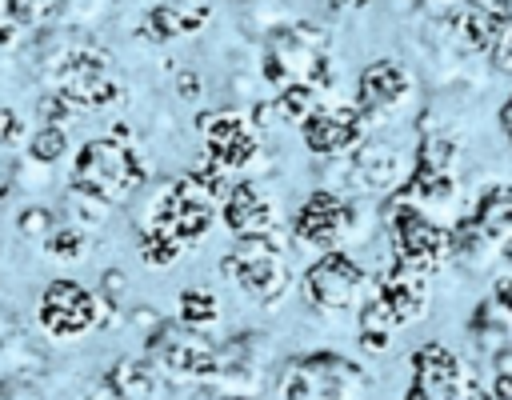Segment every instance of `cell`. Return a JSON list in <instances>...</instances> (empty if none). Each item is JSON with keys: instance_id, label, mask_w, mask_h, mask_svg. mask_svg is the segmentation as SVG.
<instances>
[{"instance_id": "cell-29", "label": "cell", "mask_w": 512, "mask_h": 400, "mask_svg": "<svg viewBox=\"0 0 512 400\" xmlns=\"http://www.w3.org/2000/svg\"><path fill=\"white\" fill-rule=\"evenodd\" d=\"M76 112H80V108H76L68 96H60L56 88H52L48 96H40V120H44V124H68Z\"/></svg>"}, {"instance_id": "cell-5", "label": "cell", "mask_w": 512, "mask_h": 400, "mask_svg": "<svg viewBox=\"0 0 512 400\" xmlns=\"http://www.w3.org/2000/svg\"><path fill=\"white\" fill-rule=\"evenodd\" d=\"M36 320H40V328L48 336L72 340V336L92 332L104 320V308H100V296L88 292L84 284H76V280H52L40 292V300H36Z\"/></svg>"}, {"instance_id": "cell-34", "label": "cell", "mask_w": 512, "mask_h": 400, "mask_svg": "<svg viewBox=\"0 0 512 400\" xmlns=\"http://www.w3.org/2000/svg\"><path fill=\"white\" fill-rule=\"evenodd\" d=\"M20 44V24H0V48H16Z\"/></svg>"}, {"instance_id": "cell-10", "label": "cell", "mask_w": 512, "mask_h": 400, "mask_svg": "<svg viewBox=\"0 0 512 400\" xmlns=\"http://www.w3.org/2000/svg\"><path fill=\"white\" fill-rule=\"evenodd\" d=\"M352 224H356L352 204H348L344 196L320 188V192H312V196L300 204V212H296V240L316 244V248L328 252V248H336V244L352 232Z\"/></svg>"}, {"instance_id": "cell-6", "label": "cell", "mask_w": 512, "mask_h": 400, "mask_svg": "<svg viewBox=\"0 0 512 400\" xmlns=\"http://www.w3.org/2000/svg\"><path fill=\"white\" fill-rule=\"evenodd\" d=\"M388 232H392V252H396V264L428 276L436 272L444 260H448V232L440 224H432L420 208L412 204H396L392 208V220H388Z\"/></svg>"}, {"instance_id": "cell-19", "label": "cell", "mask_w": 512, "mask_h": 400, "mask_svg": "<svg viewBox=\"0 0 512 400\" xmlns=\"http://www.w3.org/2000/svg\"><path fill=\"white\" fill-rule=\"evenodd\" d=\"M176 316H180V324H188V328H208V324H216L220 304H216V296L204 292V288H184L180 300H176Z\"/></svg>"}, {"instance_id": "cell-37", "label": "cell", "mask_w": 512, "mask_h": 400, "mask_svg": "<svg viewBox=\"0 0 512 400\" xmlns=\"http://www.w3.org/2000/svg\"><path fill=\"white\" fill-rule=\"evenodd\" d=\"M500 128L508 132V140H512V96H508V104L500 108Z\"/></svg>"}, {"instance_id": "cell-17", "label": "cell", "mask_w": 512, "mask_h": 400, "mask_svg": "<svg viewBox=\"0 0 512 400\" xmlns=\"http://www.w3.org/2000/svg\"><path fill=\"white\" fill-rule=\"evenodd\" d=\"M472 220L480 224V232L496 244V256H500V244L512 236V184H496L480 196Z\"/></svg>"}, {"instance_id": "cell-8", "label": "cell", "mask_w": 512, "mask_h": 400, "mask_svg": "<svg viewBox=\"0 0 512 400\" xmlns=\"http://www.w3.org/2000/svg\"><path fill=\"white\" fill-rule=\"evenodd\" d=\"M196 128L208 144V160L220 164L224 172L232 168H248L260 152V132L236 112V108H212L196 116Z\"/></svg>"}, {"instance_id": "cell-16", "label": "cell", "mask_w": 512, "mask_h": 400, "mask_svg": "<svg viewBox=\"0 0 512 400\" xmlns=\"http://www.w3.org/2000/svg\"><path fill=\"white\" fill-rule=\"evenodd\" d=\"M376 296L388 304V312H392L396 324H412V320H420L424 308H428L424 276L412 272V268H404V264H396V260H392V268L376 280Z\"/></svg>"}, {"instance_id": "cell-20", "label": "cell", "mask_w": 512, "mask_h": 400, "mask_svg": "<svg viewBox=\"0 0 512 400\" xmlns=\"http://www.w3.org/2000/svg\"><path fill=\"white\" fill-rule=\"evenodd\" d=\"M180 252H184V244H180L168 228H160V224H148V228H144V236H140V256H144L148 268H168Z\"/></svg>"}, {"instance_id": "cell-24", "label": "cell", "mask_w": 512, "mask_h": 400, "mask_svg": "<svg viewBox=\"0 0 512 400\" xmlns=\"http://www.w3.org/2000/svg\"><path fill=\"white\" fill-rule=\"evenodd\" d=\"M64 152H68V132H64V124H40V128L28 136V160H36V164H56Z\"/></svg>"}, {"instance_id": "cell-26", "label": "cell", "mask_w": 512, "mask_h": 400, "mask_svg": "<svg viewBox=\"0 0 512 400\" xmlns=\"http://www.w3.org/2000/svg\"><path fill=\"white\" fill-rule=\"evenodd\" d=\"M68 212H72V216L80 220V228L88 232V228H96V224H104V220H108L112 204H104V200H96V196H88V192L72 188V192H68Z\"/></svg>"}, {"instance_id": "cell-32", "label": "cell", "mask_w": 512, "mask_h": 400, "mask_svg": "<svg viewBox=\"0 0 512 400\" xmlns=\"http://www.w3.org/2000/svg\"><path fill=\"white\" fill-rule=\"evenodd\" d=\"M28 132H24V120H20V112L16 108H0V144H16V140H24Z\"/></svg>"}, {"instance_id": "cell-13", "label": "cell", "mask_w": 512, "mask_h": 400, "mask_svg": "<svg viewBox=\"0 0 512 400\" xmlns=\"http://www.w3.org/2000/svg\"><path fill=\"white\" fill-rule=\"evenodd\" d=\"M464 364L444 344H420L412 352V396L416 400H456Z\"/></svg>"}, {"instance_id": "cell-27", "label": "cell", "mask_w": 512, "mask_h": 400, "mask_svg": "<svg viewBox=\"0 0 512 400\" xmlns=\"http://www.w3.org/2000/svg\"><path fill=\"white\" fill-rule=\"evenodd\" d=\"M396 328H400V324L392 320L388 304H384V300H380V296L372 292V296H368V300L360 304V332H388V336H392Z\"/></svg>"}, {"instance_id": "cell-35", "label": "cell", "mask_w": 512, "mask_h": 400, "mask_svg": "<svg viewBox=\"0 0 512 400\" xmlns=\"http://www.w3.org/2000/svg\"><path fill=\"white\" fill-rule=\"evenodd\" d=\"M496 304H500V308H508V312H512V276H504V280H500V284H496Z\"/></svg>"}, {"instance_id": "cell-23", "label": "cell", "mask_w": 512, "mask_h": 400, "mask_svg": "<svg viewBox=\"0 0 512 400\" xmlns=\"http://www.w3.org/2000/svg\"><path fill=\"white\" fill-rule=\"evenodd\" d=\"M44 252H48L52 260H60V264L80 260V256L88 252V232H84L80 224H60V228H52V232L44 236Z\"/></svg>"}, {"instance_id": "cell-25", "label": "cell", "mask_w": 512, "mask_h": 400, "mask_svg": "<svg viewBox=\"0 0 512 400\" xmlns=\"http://www.w3.org/2000/svg\"><path fill=\"white\" fill-rule=\"evenodd\" d=\"M140 36H148L152 44H168V40L184 36V32H180V20H176V8H172V4H152V8L144 12Z\"/></svg>"}, {"instance_id": "cell-9", "label": "cell", "mask_w": 512, "mask_h": 400, "mask_svg": "<svg viewBox=\"0 0 512 400\" xmlns=\"http://www.w3.org/2000/svg\"><path fill=\"white\" fill-rule=\"evenodd\" d=\"M152 356L160 360V368H168L172 376H196L208 380L220 368V352L200 336V328L188 324H160L152 336Z\"/></svg>"}, {"instance_id": "cell-33", "label": "cell", "mask_w": 512, "mask_h": 400, "mask_svg": "<svg viewBox=\"0 0 512 400\" xmlns=\"http://www.w3.org/2000/svg\"><path fill=\"white\" fill-rule=\"evenodd\" d=\"M124 292V272H104V296L116 300Z\"/></svg>"}, {"instance_id": "cell-18", "label": "cell", "mask_w": 512, "mask_h": 400, "mask_svg": "<svg viewBox=\"0 0 512 400\" xmlns=\"http://www.w3.org/2000/svg\"><path fill=\"white\" fill-rule=\"evenodd\" d=\"M116 400H152L156 396V368L148 360H116L108 368V380Z\"/></svg>"}, {"instance_id": "cell-2", "label": "cell", "mask_w": 512, "mask_h": 400, "mask_svg": "<svg viewBox=\"0 0 512 400\" xmlns=\"http://www.w3.org/2000/svg\"><path fill=\"white\" fill-rule=\"evenodd\" d=\"M364 368L336 356V352H312L296 356L280 372V400H356L364 388Z\"/></svg>"}, {"instance_id": "cell-36", "label": "cell", "mask_w": 512, "mask_h": 400, "mask_svg": "<svg viewBox=\"0 0 512 400\" xmlns=\"http://www.w3.org/2000/svg\"><path fill=\"white\" fill-rule=\"evenodd\" d=\"M200 92V80H196V72H180V96H196Z\"/></svg>"}, {"instance_id": "cell-41", "label": "cell", "mask_w": 512, "mask_h": 400, "mask_svg": "<svg viewBox=\"0 0 512 400\" xmlns=\"http://www.w3.org/2000/svg\"><path fill=\"white\" fill-rule=\"evenodd\" d=\"M408 400H416V396H412V392H408Z\"/></svg>"}, {"instance_id": "cell-28", "label": "cell", "mask_w": 512, "mask_h": 400, "mask_svg": "<svg viewBox=\"0 0 512 400\" xmlns=\"http://www.w3.org/2000/svg\"><path fill=\"white\" fill-rule=\"evenodd\" d=\"M56 12V0H8V20L12 24H44Z\"/></svg>"}, {"instance_id": "cell-15", "label": "cell", "mask_w": 512, "mask_h": 400, "mask_svg": "<svg viewBox=\"0 0 512 400\" xmlns=\"http://www.w3.org/2000/svg\"><path fill=\"white\" fill-rule=\"evenodd\" d=\"M224 224L228 232L240 240V236H260V232H272L276 224V204L256 188V184H232L224 192Z\"/></svg>"}, {"instance_id": "cell-21", "label": "cell", "mask_w": 512, "mask_h": 400, "mask_svg": "<svg viewBox=\"0 0 512 400\" xmlns=\"http://www.w3.org/2000/svg\"><path fill=\"white\" fill-rule=\"evenodd\" d=\"M276 116L280 120H288V124H300L312 108H316V88L312 84H304V80H292V84H284L280 88V96H276Z\"/></svg>"}, {"instance_id": "cell-11", "label": "cell", "mask_w": 512, "mask_h": 400, "mask_svg": "<svg viewBox=\"0 0 512 400\" xmlns=\"http://www.w3.org/2000/svg\"><path fill=\"white\" fill-rule=\"evenodd\" d=\"M412 96V72L400 60H372L356 80V108L364 120L396 112Z\"/></svg>"}, {"instance_id": "cell-12", "label": "cell", "mask_w": 512, "mask_h": 400, "mask_svg": "<svg viewBox=\"0 0 512 400\" xmlns=\"http://www.w3.org/2000/svg\"><path fill=\"white\" fill-rule=\"evenodd\" d=\"M304 144L316 156H340L364 140V116L356 104H336V108H312L300 120Z\"/></svg>"}, {"instance_id": "cell-31", "label": "cell", "mask_w": 512, "mask_h": 400, "mask_svg": "<svg viewBox=\"0 0 512 400\" xmlns=\"http://www.w3.org/2000/svg\"><path fill=\"white\" fill-rule=\"evenodd\" d=\"M492 60H496V68H504V72H512V16L508 20H500V32H496V40H492Z\"/></svg>"}, {"instance_id": "cell-3", "label": "cell", "mask_w": 512, "mask_h": 400, "mask_svg": "<svg viewBox=\"0 0 512 400\" xmlns=\"http://www.w3.org/2000/svg\"><path fill=\"white\" fill-rule=\"evenodd\" d=\"M224 264H228V276L240 284V292L248 300H256V304H276L292 284L284 248H280V240L272 232L240 236Z\"/></svg>"}, {"instance_id": "cell-40", "label": "cell", "mask_w": 512, "mask_h": 400, "mask_svg": "<svg viewBox=\"0 0 512 400\" xmlns=\"http://www.w3.org/2000/svg\"><path fill=\"white\" fill-rule=\"evenodd\" d=\"M220 400H240V396H220Z\"/></svg>"}, {"instance_id": "cell-7", "label": "cell", "mask_w": 512, "mask_h": 400, "mask_svg": "<svg viewBox=\"0 0 512 400\" xmlns=\"http://www.w3.org/2000/svg\"><path fill=\"white\" fill-rule=\"evenodd\" d=\"M364 288H368V272L340 248H328L308 272H304V292L316 308L324 312H344V308H356L364 300Z\"/></svg>"}, {"instance_id": "cell-39", "label": "cell", "mask_w": 512, "mask_h": 400, "mask_svg": "<svg viewBox=\"0 0 512 400\" xmlns=\"http://www.w3.org/2000/svg\"><path fill=\"white\" fill-rule=\"evenodd\" d=\"M460 4H472V8H496L500 0H460Z\"/></svg>"}, {"instance_id": "cell-1", "label": "cell", "mask_w": 512, "mask_h": 400, "mask_svg": "<svg viewBox=\"0 0 512 400\" xmlns=\"http://www.w3.org/2000/svg\"><path fill=\"white\" fill-rule=\"evenodd\" d=\"M144 176H148V168L140 164L132 144H120L112 136H96V140L80 144V152L72 160V188H80L104 204L128 200L144 184Z\"/></svg>"}, {"instance_id": "cell-38", "label": "cell", "mask_w": 512, "mask_h": 400, "mask_svg": "<svg viewBox=\"0 0 512 400\" xmlns=\"http://www.w3.org/2000/svg\"><path fill=\"white\" fill-rule=\"evenodd\" d=\"M360 4H368V0H328L332 12H352V8H360Z\"/></svg>"}, {"instance_id": "cell-30", "label": "cell", "mask_w": 512, "mask_h": 400, "mask_svg": "<svg viewBox=\"0 0 512 400\" xmlns=\"http://www.w3.org/2000/svg\"><path fill=\"white\" fill-rule=\"evenodd\" d=\"M16 228H20V236H48V232H52V216H48L44 204H28V208L16 216Z\"/></svg>"}, {"instance_id": "cell-22", "label": "cell", "mask_w": 512, "mask_h": 400, "mask_svg": "<svg viewBox=\"0 0 512 400\" xmlns=\"http://www.w3.org/2000/svg\"><path fill=\"white\" fill-rule=\"evenodd\" d=\"M208 228H212V204H188V200H184V208L176 212V220L168 224V232H172L180 244L204 240Z\"/></svg>"}, {"instance_id": "cell-14", "label": "cell", "mask_w": 512, "mask_h": 400, "mask_svg": "<svg viewBox=\"0 0 512 400\" xmlns=\"http://www.w3.org/2000/svg\"><path fill=\"white\" fill-rule=\"evenodd\" d=\"M408 172H412V160L396 144H388V140H368V144L360 140L356 144L352 180L360 188H368V192H392V188H400L408 180Z\"/></svg>"}, {"instance_id": "cell-4", "label": "cell", "mask_w": 512, "mask_h": 400, "mask_svg": "<svg viewBox=\"0 0 512 400\" xmlns=\"http://www.w3.org/2000/svg\"><path fill=\"white\" fill-rule=\"evenodd\" d=\"M52 88L60 96H68L76 108H104L120 96V84L112 76V64L100 48L92 44H76L64 48L52 60Z\"/></svg>"}]
</instances>
